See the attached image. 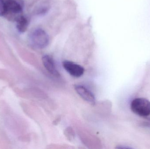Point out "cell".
<instances>
[{
  "label": "cell",
  "instance_id": "obj_3",
  "mask_svg": "<svg viewBox=\"0 0 150 149\" xmlns=\"http://www.w3.org/2000/svg\"><path fill=\"white\" fill-rule=\"evenodd\" d=\"M132 112L142 117L150 115V101L144 98H137L132 101L130 105Z\"/></svg>",
  "mask_w": 150,
  "mask_h": 149
},
{
  "label": "cell",
  "instance_id": "obj_6",
  "mask_svg": "<svg viewBox=\"0 0 150 149\" xmlns=\"http://www.w3.org/2000/svg\"><path fill=\"white\" fill-rule=\"evenodd\" d=\"M42 61L45 68L50 73L55 77L59 76V73L52 57L49 55H45L42 57Z\"/></svg>",
  "mask_w": 150,
  "mask_h": 149
},
{
  "label": "cell",
  "instance_id": "obj_8",
  "mask_svg": "<svg viewBox=\"0 0 150 149\" xmlns=\"http://www.w3.org/2000/svg\"><path fill=\"white\" fill-rule=\"evenodd\" d=\"M5 4L4 0H0V16H4L5 12Z\"/></svg>",
  "mask_w": 150,
  "mask_h": 149
},
{
  "label": "cell",
  "instance_id": "obj_5",
  "mask_svg": "<svg viewBox=\"0 0 150 149\" xmlns=\"http://www.w3.org/2000/svg\"><path fill=\"white\" fill-rule=\"evenodd\" d=\"M75 91L84 100L91 104L95 103V96L93 93L86 87L80 85H76L75 86Z\"/></svg>",
  "mask_w": 150,
  "mask_h": 149
},
{
  "label": "cell",
  "instance_id": "obj_4",
  "mask_svg": "<svg viewBox=\"0 0 150 149\" xmlns=\"http://www.w3.org/2000/svg\"><path fill=\"white\" fill-rule=\"evenodd\" d=\"M62 65L66 71L75 78L81 77L84 73V68L83 66L72 61L65 60L63 61Z\"/></svg>",
  "mask_w": 150,
  "mask_h": 149
},
{
  "label": "cell",
  "instance_id": "obj_2",
  "mask_svg": "<svg viewBox=\"0 0 150 149\" xmlns=\"http://www.w3.org/2000/svg\"><path fill=\"white\" fill-rule=\"evenodd\" d=\"M30 39L31 45L37 49L45 48L49 42V38L47 33L41 29H37L33 31L30 36Z\"/></svg>",
  "mask_w": 150,
  "mask_h": 149
},
{
  "label": "cell",
  "instance_id": "obj_1",
  "mask_svg": "<svg viewBox=\"0 0 150 149\" xmlns=\"http://www.w3.org/2000/svg\"><path fill=\"white\" fill-rule=\"evenodd\" d=\"M5 10L4 17L11 21L16 22L23 15V0H4Z\"/></svg>",
  "mask_w": 150,
  "mask_h": 149
},
{
  "label": "cell",
  "instance_id": "obj_7",
  "mask_svg": "<svg viewBox=\"0 0 150 149\" xmlns=\"http://www.w3.org/2000/svg\"><path fill=\"white\" fill-rule=\"evenodd\" d=\"M16 28L19 32H25L27 29L28 25V21L27 18L23 15L18 18L16 22Z\"/></svg>",
  "mask_w": 150,
  "mask_h": 149
}]
</instances>
